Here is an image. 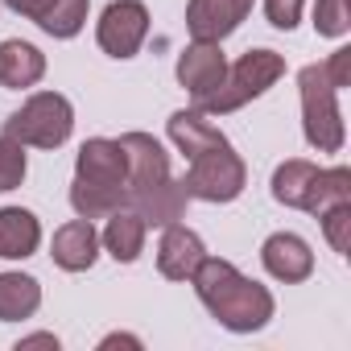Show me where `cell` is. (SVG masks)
Wrapping results in <instances>:
<instances>
[{
    "label": "cell",
    "mask_w": 351,
    "mask_h": 351,
    "mask_svg": "<svg viewBox=\"0 0 351 351\" xmlns=\"http://www.w3.org/2000/svg\"><path fill=\"white\" fill-rule=\"evenodd\" d=\"M42 306V285L25 273H0V322H21Z\"/></svg>",
    "instance_id": "ac0fdd59"
},
{
    "label": "cell",
    "mask_w": 351,
    "mask_h": 351,
    "mask_svg": "<svg viewBox=\"0 0 351 351\" xmlns=\"http://www.w3.org/2000/svg\"><path fill=\"white\" fill-rule=\"evenodd\" d=\"M25 145L13 141V136H0V195L5 191H17L21 178H25Z\"/></svg>",
    "instance_id": "44dd1931"
},
{
    "label": "cell",
    "mask_w": 351,
    "mask_h": 351,
    "mask_svg": "<svg viewBox=\"0 0 351 351\" xmlns=\"http://www.w3.org/2000/svg\"><path fill=\"white\" fill-rule=\"evenodd\" d=\"M261 261H265L269 277H277V281H285V285L306 281V277L314 273V252H310V244H306L302 236H293V232L269 236L265 248H261Z\"/></svg>",
    "instance_id": "4fadbf2b"
},
{
    "label": "cell",
    "mask_w": 351,
    "mask_h": 351,
    "mask_svg": "<svg viewBox=\"0 0 351 351\" xmlns=\"http://www.w3.org/2000/svg\"><path fill=\"white\" fill-rule=\"evenodd\" d=\"M314 29L322 38H343L351 29V13H347V0H318L314 5Z\"/></svg>",
    "instance_id": "603a6c76"
},
{
    "label": "cell",
    "mask_w": 351,
    "mask_h": 351,
    "mask_svg": "<svg viewBox=\"0 0 351 351\" xmlns=\"http://www.w3.org/2000/svg\"><path fill=\"white\" fill-rule=\"evenodd\" d=\"M318 219H322V232H326L330 248L339 256H351V203H339V207L322 211Z\"/></svg>",
    "instance_id": "7402d4cb"
},
{
    "label": "cell",
    "mask_w": 351,
    "mask_h": 351,
    "mask_svg": "<svg viewBox=\"0 0 351 351\" xmlns=\"http://www.w3.org/2000/svg\"><path fill=\"white\" fill-rule=\"evenodd\" d=\"M351 83V50H335L326 62H310L298 75L302 87V124L306 141L318 153H339L343 149V116L335 95Z\"/></svg>",
    "instance_id": "277c9868"
},
{
    "label": "cell",
    "mask_w": 351,
    "mask_h": 351,
    "mask_svg": "<svg viewBox=\"0 0 351 351\" xmlns=\"http://www.w3.org/2000/svg\"><path fill=\"white\" fill-rule=\"evenodd\" d=\"M339 203H351V169H318V178H314V191H310V203L306 211L310 215H322Z\"/></svg>",
    "instance_id": "ffe728a7"
},
{
    "label": "cell",
    "mask_w": 351,
    "mask_h": 351,
    "mask_svg": "<svg viewBox=\"0 0 351 351\" xmlns=\"http://www.w3.org/2000/svg\"><path fill=\"white\" fill-rule=\"evenodd\" d=\"M195 293L199 302L211 310V318L236 335L261 330L273 318V293L256 281H248L232 261L219 256H203V265L195 269Z\"/></svg>",
    "instance_id": "7a4b0ae2"
},
{
    "label": "cell",
    "mask_w": 351,
    "mask_h": 351,
    "mask_svg": "<svg viewBox=\"0 0 351 351\" xmlns=\"http://www.w3.org/2000/svg\"><path fill=\"white\" fill-rule=\"evenodd\" d=\"M186 161H191L186 178H182L186 199H203V203H232V199H240V191L248 182V169H244L240 153L228 145V136L195 149Z\"/></svg>",
    "instance_id": "5b68a950"
},
{
    "label": "cell",
    "mask_w": 351,
    "mask_h": 351,
    "mask_svg": "<svg viewBox=\"0 0 351 351\" xmlns=\"http://www.w3.org/2000/svg\"><path fill=\"white\" fill-rule=\"evenodd\" d=\"M252 13V0H191L186 5V29L195 42H223L240 29V21Z\"/></svg>",
    "instance_id": "30bf717a"
},
{
    "label": "cell",
    "mask_w": 351,
    "mask_h": 351,
    "mask_svg": "<svg viewBox=\"0 0 351 351\" xmlns=\"http://www.w3.org/2000/svg\"><path fill=\"white\" fill-rule=\"evenodd\" d=\"M75 128V112L71 99L58 91H38L29 95L9 120H5V136L21 141V145H38V149H58Z\"/></svg>",
    "instance_id": "52a82bcc"
},
{
    "label": "cell",
    "mask_w": 351,
    "mask_h": 351,
    "mask_svg": "<svg viewBox=\"0 0 351 351\" xmlns=\"http://www.w3.org/2000/svg\"><path fill=\"white\" fill-rule=\"evenodd\" d=\"M17 347H58V339H54V335H29V339H21Z\"/></svg>",
    "instance_id": "d4e9b609"
},
{
    "label": "cell",
    "mask_w": 351,
    "mask_h": 351,
    "mask_svg": "<svg viewBox=\"0 0 351 351\" xmlns=\"http://www.w3.org/2000/svg\"><path fill=\"white\" fill-rule=\"evenodd\" d=\"M203 256H207V248H203V240L191 228H182L178 219L165 223L161 244H157V269H161V277H169V281H191L195 269L203 265Z\"/></svg>",
    "instance_id": "8fae6325"
},
{
    "label": "cell",
    "mask_w": 351,
    "mask_h": 351,
    "mask_svg": "<svg viewBox=\"0 0 351 351\" xmlns=\"http://www.w3.org/2000/svg\"><path fill=\"white\" fill-rule=\"evenodd\" d=\"M71 207L79 211V219H108L112 211L128 207V165H124L120 141H108V136L83 141L75 161Z\"/></svg>",
    "instance_id": "3957f363"
},
{
    "label": "cell",
    "mask_w": 351,
    "mask_h": 351,
    "mask_svg": "<svg viewBox=\"0 0 351 351\" xmlns=\"http://www.w3.org/2000/svg\"><path fill=\"white\" fill-rule=\"evenodd\" d=\"M120 149H124V165H128V211H136L153 228L182 219L186 191L169 173V153L149 132H124Z\"/></svg>",
    "instance_id": "6da1fadb"
},
{
    "label": "cell",
    "mask_w": 351,
    "mask_h": 351,
    "mask_svg": "<svg viewBox=\"0 0 351 351\" xmlns=\"http://www.w3.org/2000/svg\"><path fill=\"white\" fill-rule=\"evenodd\" d=\"M314 178H318V165H310V161H285V165H277V173H273V199L277 203H285V207H298V211H306V203H310V191H314Z\"/></svg>",
    "instance_id": "d6986e66"
},
{
    "label": "cell",
    "mask_w": 351,
    "mask_h": 351,
    "mask_svg": "<svg viewBox=\"0 0 351 351\" xmlns=\"http://www.w3.org/2000/svg\"><path fill=\"white\" fill-rule=\"evenodd\" d=\"M281 75H285V58H281V54H273V50H248L236 66L223 71V83L199 104V112H207V116L236 112V108H244L248 99L265 95Z\"/></svg>",
    "instance_id": "8992f818"
},
{
    "label": "cell",
    "mask_w": 351,
    "mask_h": 351,
    "mask_svg": "<svg viewBox=\"0 0 351 351\" xmlns=\"http://www.w3.org/2000/svg\"><path fill=\"white\" fill-rule=\"evenodd\" d=\"M50 256H54V265L66 269V273H83V269H91L95 256H99V236H95L91 219H71V223H62V228L54 232Z\"/></svg>",
    "instance_id": "5bb4252c"
},
{
    "label": "cell",
    "mask_w": 351,
    "mask_h": 351,
    "mask_svg": "<svg viewBox=\"0 0 351 351\" xmlns=\"http://www.w3.org/2000/svg\"><path fill=\"white\" fill-rule=\"evenodd\" d=\"M145 34H149V9L141 0H112L99 17V29H95L99 50L112 58H132L141 50Z\"/></svg>",
    "instance_id": "ba28073f"
},
{
    "label": "cell",
    "mask_w": 351,
    "mask_h": 351,
    "mask_svg": "<svg viewBox=\"0 0 351 351\" xmlns=\"http://www.w3.org/2000/svg\"><path fill=\"white\" fill-rule=\"evenodd\" d=\"M265 13H269V25L293 29L298 17H302V0H265Z\"/></svg>",
    "instance_id": "cb8c5ba5"
},
{
    "label": "cell",
    "mask_w": 351,
    "mask_h": 351,
    "mask_svg": "<svg viewBox=\"0 0 351 351\" xmlns=\"http://www.w3.org/2000/svg\"><path fill=\"white\" fill-rule=\"evenodd\" d=\"M145 232H149V223H145L136 211L120 207V211H112V215H108L104 244H108V252H112L120 265H132V261L141 256V248H145Z\"/></svg>",
    "instance_id": "e0dca14e"
},
{
    "label": "cell",
    "mask_w": 351,
    "mask_h": 351,
    "mask_svg": "<svg viewBox=\"0 0 351 351\" xmlns=\"http://www.w3.org/2000/svg\"><path fill=\"white\" fill-rule=\"evenodd\" d=\"M116 343H128V347H141V343H136V339H128V335H108V339H104V347H116Z\"/></svg>",
    "instance_id": "484cf974"
},
{
    "label": "cell",
    "mask_w": 351,
    "mask_h": 351,
    "mask_svg": "<svg viewBox=\"0 0 351 351\" xmlns=\"http://www.w3.org/2000/svg\"><path fill=\"white\" fill-rule=\"evenodd\" d=\"M223 71H228V58H223L219 42H191L178 58V83L191 91L195 108L223 83Z\"/></svg>",
    "instance_id": "9c48e42d"
},
{
    "label": "cell",
    "mask_w": 351,
    "mask_h": 351,
    "mask_svg": "<svg viewBox=\"0 0 351 351\" xmlns=\"http://www.w3.org/2000/svg\"><path fill=\"white\" fill-rule=\"evenodd\" d=\"M46 75V58L38 46L29 42H0V87H9V91H25L34 87L38 79Z\"/></svg>",
    "instance_id": "9a60e30c"
},
{
    "label": "cell",
    "mask_w": 351,
    "mask_h": 351,
    "mask_svg": "<svg viewBox=\"0 0 351 351\" xmlns=\"http://www.w3.org/2000/svg\"><path fill=\"white\" fill-rule=\"evenodd\" d=\"M5 5L42 25L50 38H75L87 21V0H5Z\"/></svg>",
    "instance_id": "7c38bea8"
},
{
    "label": "cell",
    "mask_w": 351,
    "mask_h": 351,
    "mask_svg": "<svg viewBox=\"0 0 351 351\" xmlns=\"http://www.w3.org/2000/svg\"><path fill=\"white\" fill-rule=\"evenodd\" d=\"M42 244V223L25 207H5L0 211V256L5 261H25Z\"/></svg>",
    "instance_id": "2e32d148"
}]
</instances>
